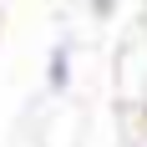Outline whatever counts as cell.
Segmentation results:
<instances>
[{
  "instance_id": "7a4b0ae2",
  "label": "cell",
  "mask_w": 147,
  "mask_h": 147,
  "mask_svg": "<svg viewBox=\"0 0 147 147\" xmlns=\"http://www.w3.org/2000/svg\"><path fill=\"white\" fill-rule=\"evenodd\" d=\"M117 5H122V0H86L91 20H112V15H117Z\"/></svg>"
},
{
  "instance_id": "6da1fadb",
  "label": "cell",
  "mask_w": 147,
  "mask_h": 147,
  "mask_svg": "<svg viewBox=\"0 0 147 147\" xmlns=\"http://www.w3.org/2000/svg\"><path fill=\"white\" fill-rule=\"evenodd\" d=\"M41 81H46V96H66L76 81V41L71 36H56L46 46V66H41Z\"/></svg>"
}]
</instances>
